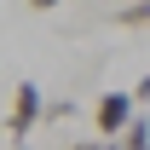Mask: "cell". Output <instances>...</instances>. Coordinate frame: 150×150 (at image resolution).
Listing matches in <instances>:
<instances>
[{
  "instance_id": "cell-1",
  "label": "cell",
  "mask_w": 150,
  "mask_h": 150,
  "mask_svg": "<svg viewBox=\"0 0 150 150\" xmlns=\"http://www.w3.org/2000/svg\"><path fill=\"white\" fill-rule=\"evenodd\" d=\"M40 121H46V98H40V87H35V81H18V87H12V115H6V133L23 144Z\"/></svg>"
},
{
  "instance_id": "cell-2",
  "label": "cell",
  "mask_w": 150,
  "mask_h": 150,
  "mask_svg": "<svg viewBox=\"0 0 150 150\" xmlns=\"http://www.w3.org/2000/svg\"><path fill=\"white\" fill-rule=\"evenodd\" d=\"M133 104H139L133 93H104V98H98V104H93V127H98V139H121V133L133 127V115H139Z\"/></svg>"
},
{
  "instance_id": "cell-3",
  "label": "cell",
  "mask_w": 150,
  "mask_h": 150,
  "mask_svg": "<svg viewBox=\"0 0 150 150\" xmlns=\"http://www.w3.org/2000/svg\"><path fill=\"white\" fill-rule=\"evenodd\" d=\"M115 29H150V0H127V6H115Z\"/></svg>"
},
{
  "instance_id": "cell-4",
  "label": "cell",
  "mask_w": 150,
  "mask_h": 150,
  "mask_svg": "<svg viewBox=\"0 0 150 150\" xmlns=\"http://www.w3.org/2000/svg\"><path fill=\"white\" fill-rule=\"evenodd\" d=\"M115 144H121V150H150V121H144V115H133V127L121 133Z\"/></svg>"
},
{
  "instance_id": "cell-5",
  "label": "cell",
  "mask_w": 150,
  "mask_h": 150,
  "mask_svg": "<svg viewBox=\"0 0 150 150\" xmlns=\"http://www.w3.org/2000/svg\"><path fill=\"white\" fill-rule=\"evenodd\" d=\"M75 115V98H58V104H46V121H69Z\"/></svg>"
},
{
  "instance_id": "cell-6",
  "label": "cell",
  "mask_w": 150,
  "mask_h": 150,
  "mask_svg": "<svg viewBox=\"0 0 150 150\" xmlns=\"http://www.w3.org/2000/svg\"><path fill=\"white\" fill-rule=\"evenodd\" d=\"M69 150H121L115 139H81V144H69Z\"/></svg>"
},
{
  "instance_id": "cell-7",
  "label": "cell",
  "mask_w": 150,
  "mask_h": 150,
  "mask_svg": "<svg viewBox=\"0 0 150 150\" xmlns=\"http://www.w3.org/2000/svg\"><path fill=\"white\" fill-rule=\"evenodd\" d=\"M133 98H139V104H150V69L139 75V87H133Z\"/></svg>"
},
{
  "instance_id": "cell-8",
  "label": "cell",
  "mask_w": 150,
  "mask_h": 150,
  "mask_svg": "<svg viewBox=\"0 0 150 150\" xmlns=\"http://www.w3.org/2000/svg\"><path fill=\"white\" fill-rule=\"evenodd\" d=\"M29 12H58V0H29Z\"/></svg>"
},
{
  "instance_id": "cell-9",
  "label": "cell",
  "mask_w": 150,
  "mask_h": 150,
  "mask_svg": "<svg viewBox=\"0 0 150 150\" xmlns=\"http://www.w3.org/2000/svg\"><path fill=\"white\" fill-rule=\"evenodd\" d=\"M12 150H29V144H12Z\"/></svg>"
}]
</instances>
